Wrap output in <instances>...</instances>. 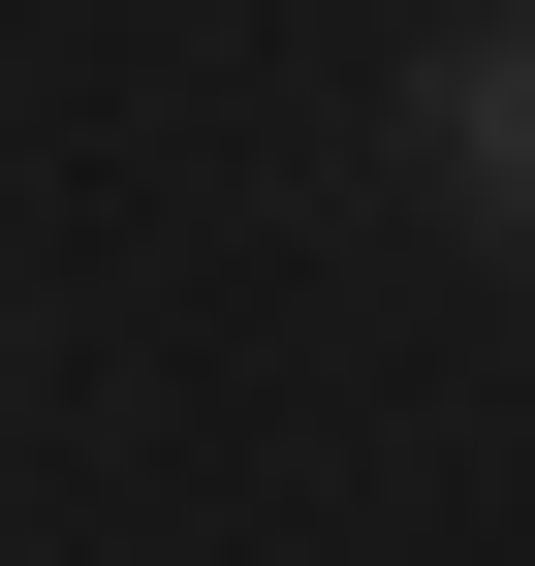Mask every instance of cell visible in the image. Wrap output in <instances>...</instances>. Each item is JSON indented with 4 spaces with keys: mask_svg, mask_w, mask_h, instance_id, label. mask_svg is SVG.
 I'll list each match as a JSON object with an SVG mask.
<instances>
[{
    "mask_svg": "<svg viewBox=\"0 0 535 566\" xmlns=\"http://www.w3.org/2000/svg\"><path fill=\"white\" fill-rule=\"evenodd\" d=\"M410 158L473 189V221H535V0H504V32H441V63H410Z\"/></svg>",
    "mask_w": 535,
    "mask_h": 566,
    "instance_id": "1",
    "label": "cell"
}]
</instances>
